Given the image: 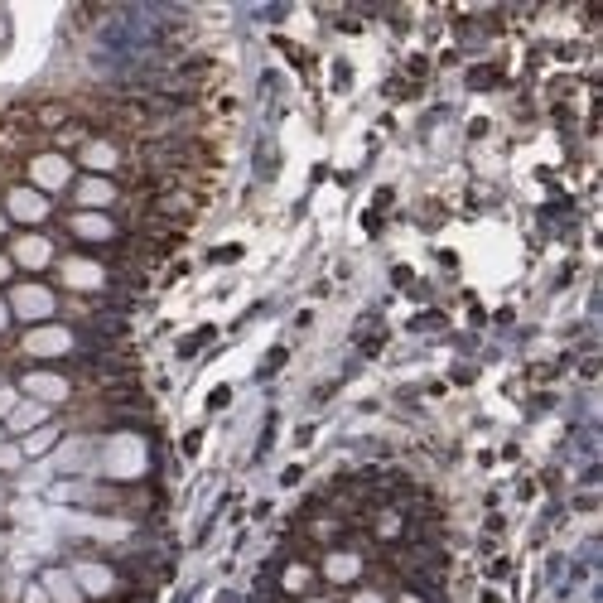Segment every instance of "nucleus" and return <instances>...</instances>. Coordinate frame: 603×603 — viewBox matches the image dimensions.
<instances>
[{"label":"nucleus","instance_id":"27","mask_svg":"<svg viewBox=\"0 0 603 603\" xmlns=\"http://www.w3.org/2000/svg\"><path fill=\"white\" fill-rule=\"evenodd\" d=\"M396 603H425V594H415V589H401V594H396Z\"/></svg>","mask_w":603,"mask_h":603},{"label":"nucleus","instance_id":"28","mask_svg":"<svg viewBox=\"0 0 603 603\" xmlns=\"http://www.w3.org/2000/svg\"><path fill=\"white\" fill-rule=\"evenodd\" d=\"M10 329V304H5V295H0V333Z\"/></svg>","mask_w":603,"mask_h":603},{"label":"nucleus","instance_id":"17","mask_svg":"<svg viewBox=\"0 0 603 603\" xmlns=\"http://www.w3.org/2000/svg\"><path fill=\"white\" fill-rule=\"evenodd\" d=\"M497 83H502V68H493V63L468 73V87H478V92H483V87H497Z\"/></svg>","mask_w":603,"mask_h":603},{"label":"nucleus","instance_id":"21","mask_svg":"<svg viewBox=\"0 0 603 603\" xmlns=\"http://www.w3.org/2000/svg\"><path fill=\"white\" fill-rule=\"evenodd\" d=\"M348 603H386V594H382V589H357Z\"/></svg>","mask_w":603,"mask_h":603},{"label":"nucleus","instance_id":"10","mask_svg":"<svg viewBox=\"0 0 603 603\" xmlns=\"http://www.w3.org/2000/svg\"><path fill=\"white\" fill-rule=\"evenodd\" d=\"M20 396H29V401H44V406H58V401H68L73 396V382H68V372L63 367H29L25 377H20Z\"/></svg>","mask_w":603,"mask_h":603},{"label":"nucleus","instance_id":"8","mask_svg":"<svg viewBox=\"0 0 603 603\" xmlns=\"http://www.w3.org/2000/svg\"><path fill=\"white\" fill-rule=\"evenodd\" d=\"M5 256L15 261V271H49L54 266V237L49 232H20V237H10L5 242Z\"/></svg>","mask_w":603,"mask_h":603},{"label":"nucleus","instance_id":"12","mask_svg":"<svg viewBox=\"0 0 603 603\" xmlns=\"http://www.w3.org/2000/svg\"><path fill=\"white\" fill-rule=\"evenodd\" d=\"M319 575L329 579V584H353L362 575V550H324Z\"/></svg>","mask_w":603,"mask_h":603},{"label":"nucleus","instance_id":"30","mask_svg":"<svg viewBox=\"0 0 603 603\" xmlns=\"http://www.w3.org/2000/svg\"><path fill=\"white\" fill-rule=\"evenodd\" d=\"M5 232H10V218H5V208H0V242H5Z\"/></svg>","mask_w":603,"mask_h":603},{"label":"nucleus","instance_id":"24","mask_svg":"<svg viewBox=\"0 0 603 603\" xmlns=\"http://www.w3.org/2000/svg\"><path fill=\"white\" fill-rule=\"evenodd\" d=\"M242 256V247H222V251H213V266H227V261H237Z\"/></svg>","mask_w":603,"mask_h":603},{"label":"nucleus","instance_id":"14","mask_svg":"<svg viewBox=\"0 0 603 603\" xmlns=\"http://www.w3.org/2000/svg\"><path fill=\"white\" fill-rule=\"evenodd\" d=\"M39 425H49V406L44 401H20L15 411H10V420H5V435H34Z\"/></svg>","mask_w":603,"mask_h":603},{"label":"nucleus","instance_id":"4","mask_svg":"<svg viewBox=\"0 0 603 603\" xmlns=\"http://www.w3.org/2000/svg\"><path fill=\"white\" fill-rule=\"evenodd\" d=\"M25 179H29V189H39V193H68L73 179H78V165L63 150H39V155L25 160Z\"/></svg>","mask_w":603,"mask_h":603},{"label":"nucleus","instance_id":"13","mask_svg":"<svg viewBox=\"0 0 603 603\" xmlns=\"http://www.w3.org/2000/svg\"><path fill=\"white\" fill-rule=\"evenodd\" d=\"M314 579H319V570H314L309 560H280V594H285V599L314 594Z\"/></svg>","mask_w":603,"mask_h":603},{"label":"nucleus","instance_id":"29","mask_svg":"<svg viewBox=\"0 0 603 603\" xmlns=\"http://www.w3.org/2000/svg\"><path fill=\"white\" fill-rule=\"evenodd\" d=\"M295 603H333V599H324V594H304V599H295Z\"/></svg>","mask_w":603,"mask_h":603},{"label":"nucleus","instance_id":"18","mask_svg":"<svg viewBox=\"0 0 603 603\" xmlns=\"http://www.w3.org/2000/svg\"><path fill=\"white\" fill-rule=\"evenodd\" d=\"M20 406V386H10V382H0V420H10V411Z\"/></svg>","mask_w":603,"mask_h":603},{"label":"nucleus","instance_id":"3","mask_svg":"<svg viewBox=\"0 0 603 603\" xmlns=\"http://www.w3.org/2000/svg\"><path fill=\"white\" fill-rule=\"evenodd\" d=\"M58 280H63V290H78V295H107L116 285H126L121 275H111L97 256H63L58 261ZM131 290V285H126Z\"/></svg>","mask_w":603,"mask_h":603},{"label":"nucleus","instance_id":"11","mask_svg":"<svg viewBox=\"0 0 603 603\" xmlns=\"http://www.w3.org/2000/svg\"><path fill=\"white\" fill-rule=\"evenodd\" d=\"M73 579H78V589H83V599H116L126 584H121V575L111 570V565H102V560H78L73 565Z\"/></svg>","mask_w":603,"mask_h":603},{"label":"nucleus","instance_id":"25","mask_svg":"<svg viewBox=\"0 0 603 603\" xmlns=\"http://www.w3.org/2000/svg\"><path fill=\"white\" fill-rule=\"evenodd\" d=\"M300 478H304V468H300V464H290V468H285V473H280V483H285V488H295Z\"/></svg>","mask_w":603,"mask_h":603},{"label":"nucleus","instance_id":"16","mask_svg":"<svg viewBox=\"0 0 603 603\" xmlns=\"http://www.w3.org/2000/svg\"><path fill=\"white\" fill-rule=\"evenodd\" d=\"M58 435H63L58 425H39L34 435H25V439H20V454H25V459H39V454H49V449H54V444H58Z\"/></svg>","mask_w":603,"mask_h":603},{"label":"nucleus","instance_id":"26","mask_svg":"<svg viewBox=\"0 0 603 603\" xmlns=\"http://www.w3.org/2000/svg\"><path fill=\"white\" fill-rule=\"evenodd\" d=\"M25 603H54V599H49V589H44V584H34V589L25 594Z\"/></svg>","mask_w":603,"mask_h":603},{"label":"nucleus","instance_id":"20","mask_svg":"<svg viewBox=\"0 0 603 603\" xmlns=\"http://www.w3.org/2000/svg\"><path fill=\"white\" fill-rule=\"evenodd\" d=\"M208 338H213V329H198L193 338H184V343H179V357H193L198 353V343H208Z\"/></svg>","mask_w":603,"mask_h":603},{"label":"nucleus","instance_id":"2","mask_svg":"<svg viewBox=\"0 0 603 603\" xmlns=\"http://www.w3.org/2000/svg\"><path fill=\"white\" fill-rule=\"evenodd\" d=\"M5 304H10V319H20L29 329L54 324V314H58L54 285H44V280H15V285L5 290Z\"/></svg>","mask_w":603,"mask_h":603},{"label":"nucleus","instance_id":"19","mask_svg":"<svg viewBox=\"0 0 603 603\" xmlns=\"http://www.w3.org/2000/svg\"><path fill=\"white\" fill-rule=\"evenodd\" d=\"M20 464H25L20 444H10V439H5V444H0V468H20Z\"/></svg>","mask_w":603,"mask_h":603},{"label":"nucleus","instance_id":"31","mask_svg":"<svg viewBox=\"0 0 603 603\" xmlns=\"http://www.w3.org/2000/svg\"><path fill=\"white\" fill-rule=\"evenodd\" d=\"M0 444H5V430H0Z\"/></svg>","mask_w":603,"mask_h":603},{"label":"nucleus","instance_id":"23","mask_svg":"<svg viewBox=\"0 0 603 603\" xmlns=\"http://www.w3.org/2000/svg\"><path fill=\"white\" fill-rule=\"evenodd\" d=\"M227 401H232V391H227V386H218V391H213V396H208V411H222V406H227Z\"/></svg>","mask_w":603,"mask_h":603},{"label":"nucleus","instance_id":"1","mask_svg":"<svg viewBox=\"0 0 603 603\" xmlns=\"http://www.w3.org/2000/svg\"><path fill=\"white\" fill-rule=\"evenodd\" d=\"M87 353L83 348V333L73 329V324H39V329H29L25 338H20V357H29V362H68V357Z\"/></svg>","mask_w":603,"mask_h":603},{"label":"nucleus","instance_id":"6","mask_svg":"<svg viewBox=\"0 0 603 603\" xmlns=\"http://www.w3.org/2000/svg\"><path fill=\"white\" fill-rule=\"evenodd\" d=\"M68 198H73V208H83V213H111V208H121L126 189H121L116 179H102V174H78Z\"/></svg>","mask_w":603,"mask_h":603},{"label":"nucleus","instance_id":"9","mask_svg":"<svg viewBox=\"0 0 603 603\" xmlns=\"http://www.w3.org/2000/svg\"><path fill=\"white\" fill-rule=\"evenodd\" d=\"M78 165L83 174H102V179H116L126 169V150L116 136H87L83 150H78Z\"/></svg>","mask_w":603,"mask_h":603},{"label":"nucleus","instance_id":"22","mask_svg":"<svg viewBox=\"0 0 603 603\" xmlns=\"http://www.w3.org/2000/svg\"><path fill=\"white\" fill-rule=\"evenodd\" d=\"M0 285H15V261L0 251Z\"/></svg>","mask_w":603,"mask_h":603},{"label":"nucleus","instance_id":"5","mask_svg":"<svg viewBox=\"0 0 603 603\" xmlns=\"http://www.w3.org/2000/svg\"><path fill=\"white\" fill-rule=\"evenodd\" d=\"M63 227H68L73 242H83V247H92V251H102V247H111V242L126 237L121 222L111 218V213H83V208H73V213L63 218Z\"/></svg>","mask_w":603,"mask_h":603},{"label":"nucleus","instance_id":"7","mask_svg":"<svg viewBox=\"0 0 603 603\" xmlns=\"http://www.w3.org/2000/svg\"><path fill=\"white\" fill-rule=\"evenodd\" d=\"M0 208H5V218L10 222H25V227H39V222L54 218V198L39 193V189H29V184H10Z\"/></svg>","mask_w":603,"mask_h":603},{"label":"nucleus","instance_id":"15","mask_svg":"<svg viewBox=\"0 0 603 603\" xmlns=\"http://www.w3.org/2000/svg\"><path fill=\"white\" fill-rule=\"evenodd\" d=\"M44 589H49L54 603H83V589H78L73 570H49V575H44Z\"/></svg>","mask_w":603,"mask_h":603}]
</instances>
